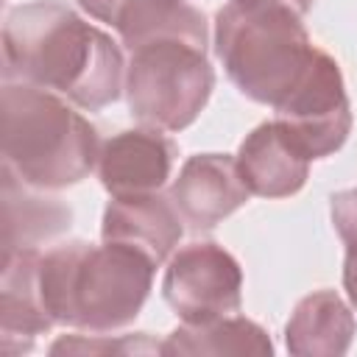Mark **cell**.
<instances>
[{"mask_svg":"<svg viewBox=\"0 0 357 357\" xmlns=\"http://www.w3.org/2000/svg\"><path fill=\"white\" fill-rule=\"evenodd\" d=\"M343 287H346L351 304L357 307V262L349 259V257H346V262H343Z\"/></svg>","mask_w":357,"mask_h":357,"instance_id":"d6986e66","label":"cell"},{"mask_svg":"<svg viewBox=\"0 0 357 357\" xmlns=\"http://www.w3.org/2000/svg\"><path fill=\"white\" fill-rule=\"evenodd\" d=\"M248 195L251 190L240 176L237 159L226 153L190 156L170 187V201L176 204L178 215L198 231L212 229L237 212Z\"/></svg>","mask_w":357,"mask_h":357,"instance_id":"ba28073f","label":"cell"},{"mask_svg":"<svg viewBox=\"0 0 357 357\" xmlns=\"http://www.w3.org/2000/svg\"><path fill=\"white\" fill-rule=\"evenodd\" d=\"M50 354H89V357H109V354H120V357H131V354H162V343L151 340L145 332L139 335H120V337H109V335H70V337H59L50 346Z\"/></svg>","mask_w":357,"mask_h":357,"instance_id":"2e32d148","label":"cell"},{"mask_svg":"<svg viewBox=\"0 0 357 357\" xmlns=\"http://www.w3.org/2000/svg\"><path fill=\"white\" fill-rule=\"evenodd\" d=\"M39 259L36 248H17L3 254L0 271V349L6 357L28 354L39 335L56 324L39 296Z\"/></svg>","mask_w":357,"mask_h":357,"instance_id":"30bf717a","label":"cell"},{"mask_svg":"<svg viewBox=\"0 0 357 357\" xmlns=\"http://www.w3.org/2000/svg\"><path fill=\"white\" fill-rule=\"evenodd\" d=\"M276 123L298 142L310 159L332 156L351 131V103L337 61L315 50L301 81L273 106Z\"/></svg>","mask_w":357,"mask_h":357,"instance_id":"8992f818","label":"cell"},{"mask_svg":"<svg viewBox=\"0 0 357 357\" xmlns=\"http://www.w3.org/2000/svg\"><path fill=\"white\" fill-rule=\"evenodd\" d=\"M181 215L170 198L159 192L145 195H112L103 209L100 237L103 243H120L142 251L156 268L178 245L184 226Z\"/></svg>","mask_w":357,"mask_h":357,"instance_id":"8fae6325","label":"cell"},{"mask_svg":"<svg viewBox=\"0 0 357 357\" xmlns=\"http://www.w3.org/2000/svg\"><path fill=\"white\" fill-rule=\"evenodd\" d=\"M70 220L73 212L64 204L28 192V184L3 165V254L36 248L42 240L67 231Z\"/></svg>","mask_w":357,"mask_h":357,"instance_id":"5bb4252c","label":"cell"},{"mask_svg":"<svg viewBox=\"0 0 357 357\" xmlns=\"http://www.w3.org/2000/svg\"><path fill=\"white\" fill-rule=\"evenodd\" d=\"M284 0H229L215 17V53L231 84L251 100L276 106L307 73L315 45Z\"/></svg>","mask_w":357,"mask_h":357,"instance_id":"277c9868","label":"cell"},{"mask_svg":"<svg viewBox=\"0 0 357 357\" xmlns=\"http://www.w3.org/2000/svg\"><path fill=\"white\" fill-rule=\"evenodd\" d=\"M3 61L6 81L59 92L86 112L114 103L126 89L123 53L112 36L56 0H36L8 11Z\"/></svg>","mask_w":357,"mask_h":357,"instance_id":"6da1fadb","label":"cell"},{"mask_svg":"<svg viewBox=\"0 0 357 357\" xmlns=\"http://www.w3.org/2000/svg\"><path fill=\"white\" fill-rule=\"evenodd\" d=\"M126 3H128V0H78V6H81L89 17H95V20H100V22H109V25H112L114 14H117Z\"/></svg>","mask_w":357,"mask_h":357,"instance_id":"ac0fdd59","label":"cell"},{"mask_svg":"<svg viewBox=\"0 0 357 357\" xmlns=\"http://www.w3.org/2000/svg\"><path fill=\"white\" fill-rule=\"evenodd\" d=\"M215 89L206 47L187 39H153L131 50L126 98L134 120L156 131H184Z\"/></svg>","mask_w":357,"mask_h":357,"instance_id":"5b68a950","label":"cell"},{"mask_svg":"<svg viewBox=\"0 0 357 357\" xmlns=\"http://www.w3.org/2000/svg\"><path fill=\"white\" fill-rule=\"evenodd\" d=\"M357 335V321L335 290H315L304 296L287 326L284 343L296 357H340Z\"/></svg>","mask_w":357,"mask_h":357,"instance_id":"4fadbf2b","label":"cell"},{"mask_svg":"<svg viewBox=\"0 0 357 357\" xmlns=\"http://www.w3.org/2000/svg\"><path fill=\"white\" fill-rule=\"evenodd\" d=\"M332 223L346 245V257L357 262V187L332 195Z\"/></svg>","mask_w":357,"mask_h":357,"instance_id":"e0dca14e","label":"cell"},{"mask_svg":"<svg viewBox=\"0 0 357 357\" xmlns=\"http://www.w3.org/2000/svg\"><path fill=\"white\" fill-rule=\"evenodd\" d=\"M176 142L156 128L120 131L100 145L98 176L109 195L159 192L170 178Z\"/></svg>","mask_w":357,"mask_h":357,"instance_id":"9c48e42d","label":"cell"},{"mask_svg":"<svg viewBox=\"0 0 357 357\" xmlns=\"http://www.w3.org/2000/svg\"><path fill=\"white\" fill-rule=\"evenodd\" d=\"M162 293L184 324L215 321L240 310L243 271L223 245L198 240L170 257Z\"/></svg>","mask_w":357,"mask_h":357,"instance_id":"52a82bcc","label":"cell"},{"mask_svg":"<svg viewBox=\"0 0 357 357\" xmlns=\"http://www.w3.org/2000/svg\"><path fill=\"white\" fill-rule=\"evenodd\" d=\"M310 162L312 159L276 120L257 126L240 142L237 151L240 176L251 190V195L259 198L296 195L310 176Z\"/></svg>","mask_w":357,"mask_h":357,"instance_id":"7c38bea8","label":"cell"},{"mask_svg":"<svg viewBox=\"0 0 357 357\" xmlns=\"http://www.w3.org/2000/svg\"><path fill=\"white\" fill-rule=\"evenodd\" d=\"M0 117L3 165L28 187L61 190L84 181L98 165L95 126L50 89L6 81Z\"/></svg>","mask_w":357,"mask_h":357,"instance_id":"3957f363","label":"cell"},{"mask_svg":"<svg viewBox=\"0 0 357 357\" xmlns=\"http://www.w3.org/2000/svg\"><path fill=\"white\" fill-rule=\"evenodd\" d=\"M287 6H293L298 14H307L310 11V6H312V0H284Z\"/></svg>","mask_w":357,"mask_h":357,"instance_id":"ffe728a7","label":"cell"},{"mask_svg":"<svg viewBox=\"0 0 357 357\" xmlns=\"http://www.w3.org/2000/svg\"><path fill=\"white\" fill-rule=\"evenodd\" d=\"M265 329L240 315H223L204 324H184L167 335L162 354H271Z\"/></svg>","mask_w":357,"mask_h":357,"instance_id":"9a60e30c","label":"cell"},{"mask_svg":"<svg viewBox=\"0 0 357 357\" xmlns=\"http://www.w3.org/2000/svg\"><path fill=\"white\" fill-rule=\"evenodd\" d=\"M156 265L120 243L73 240L39 259V296L56 324L112 332L128 326L148 301Z\"/></svg>","mask_w":357,"mask_h":357,"instance_id":"7a4b0ae2","label":"cell"}]
</instances>
